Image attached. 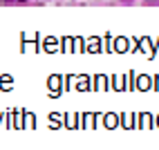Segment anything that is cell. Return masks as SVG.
<instances>
[{"label": "cell", "mask_w": 159, "mask_h": 150, "mask_svg": "<svg viewBox=\"0 0 159 150\" xmlns=\"http://www.w3.org/2000/svg\"><path fill=\"white\" fill-rule=\"evenodd\" d=\"M5 2H23V0H5Z\"/></svg>", "instance_id": "cell-1"}, {"label": "cell", "mask_w": 159, "mask_h": 150, "mask_svg": "<svg viewBox=\"0 0 159 150\" xmlns=\"http://www.w3.org/2000/svg\"><path fill=\"white\" fill-rule=\"evenodd\" d=\"M152 2H159V0H152Z\"/></svg>", "instance_id": "cell-2"}]
</instances>
